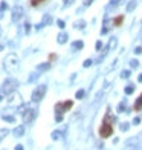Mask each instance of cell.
Wrapping results in <instances>:
<instances>
[{"label": "cell", "mask_w": 142, "mask_h": 150, "mask_svg": "<svg viewBox=\"0 0 142 150\" xmlns=\"http://www.w3.org/2000/svg\"><path fill=\"white\" fill-rule=\"evenodd\" d=\"M98 132H99L101 138L112 136V133H113V118H112L110 113H107V117L104 118V121H103V124H101V127H99Z\"/></svg>", "instance_id": "1"}, {"label": "cell", "mask_w": 142, "mask_h": 150, "mask_svg": "<svg viewBox=\"0 0 142 150\" xmlns=\"http://www.w3.org/2000/svg\"><path fill=\"white\" fill-rule=\"evenodd\" d=\"M17 67H19V57L15 54H9L6 58H5V69H6L8 72H15Z\"/></svg>", "instance_id": "2"}, {"label": "cell", "mask_w": 142, "mask_h": 150, "mask_svg": "<svg viewBox=\"0 0 142 150\" xmlns=\"http://www.w3.org/2000/svg\"><path fill=\"white\" fill-rule=\"evenodd\" d=\"M73 106V101L72 100H67V101H60V103H57L55 104V112L57 115H63L66 112H69L70 109Z\"/></svg>", "instance_id": "3"}, {"label": "cell", "mask_w": 142, "mask_h": 150, "mask_svg": "<svg viewBox=\"0 0 142 150\" xmlns=\"http://www.w3.org/2000/svg\"><path fill=\"white\" fill-rule=\"evenodd\" d=\"M17 87H19V81H17V80H14V78H8L6 81L3 83V86H2V89L6 92L8 95L12 94V92H15Z\"/></svg>", "instance_id": "4"}, {"label": "cell", "mask_w": 142, "mask_h": 150, "mask_svg": "<svg viewBox=\"0 0 142 150\" xmlns=\"http://www.w3.org/2000/svg\"><path fill=\"white\" fill-rule=\"evenodd\" d=\"M44 94H46V86H44V84L37 86L35 90L32 92V101H34V103L41 101V100H43V96H44Z\"/></svg>", "instance_id": "5"}, {"label": "cell", "mask_w": 142, "mask_h": 150, "mask_svg": "<svg viewBox=\"0 0 142 150\" xmlns=\"http://www.w3.org/2000/svg\"><path fill=\"white\" fill-rule=\"evenodd\" d=\"M8 104L12 107H20L23 106V101H21V96L17 94V92H12V94L8 95Z\"/></svg>", "instance_id": "6"}, {"label": "cell", "mask_w": 142, "mask_h": 150, "mask_svg": "<svg viewBox=\"0 0 142 150\" xmlns=\"http://www.w3.org/2000/svg\"><path fill=\"white\" fill-rule=\"evenodd\" d=\"M21 115H23V123L29 124V123L34 121V118H35V110H34V109H26Z\"/></svg>", "instance_id": "7"}, {"label": "cell", "mask_w": 142, "mask_h": 150, "mask_svg": "<svg viewBox=\"0 0 142 150\" xmlns=\"http://www.w3.org/2000/svg\"><path fill=\"white\" fill-rule=\"evenodd\" d=\"M21 15H23V8L20 6V5H17V6L12 8V20L14 21H19L21 19Z\"/></svg>", "instance_id": "8"}, {"label": "cell", "mask_w": 142, "mask_h": 150, "mask_svg": "<svg viewBox=\"0 0 142 150\" xmlns=\"http://www.w3.org/2000/svg\"><path fill=\"white\" fill-rule=\"evenodd\" d=\"M23 135H25V127H23V126H19V127L14 129V136L20 138V136H23Z\"/></svg>", "instance_id": "9"}, {"label": "cell", "mask_w": 142, "mask_h": 150, "mask_svg": "<svg viewBox=\"0 0 142 150\" xmlns=\"http://www.w3.org/2000/svg\"><path fill=\"white\" fill-rule=\"evenodd\" d=\"M133 109H134V110H142V94L138 96V100H136V103H134Z\"/></svg>", "instance_id": "10"}, {"label": "cell", "mask_w": 142, "mask_h": 150, "mask_svg": "<svg viewBox=\"0 0 142 150\" xmlns=\"http://www.w3.org/2000/svg\"><path fill=\"white\" fill-rule=\"evenodd\" d=\"M8 133H9V132H8V129H0V142H2V141L5 139V138L8 136Z\"/></svg>", "instance_id": "11"}, {"label": "cell", "mask_w": 142, "mask_h": 150, "mask_svg": "<svg viewBox=\"0 0 142 150\" xmlns=\"http://www.w3.org/2000/svg\"><path fill=\"white\" fill-rule=\"evenodd\" d=\"M122 21H124V17H122V15H119V17H116V19L113 20V25H115V26H121V25H122Z\"/></svg>", "instance_id": "12"}, {"label": "cell", "mask_w": 142, "mask_h": 150, "mask_svg": "<svg viewBox=\"0 0 142 150\" xmlns=\"http://www.w3.org/2000/svg\"><path fill=\"white\" fill-rule=\"evenodd\" d=\"M67 40V34H60L58 35V43H66Z\"/></svg>", "instance_id": "13"}, {"label": "cell", "mask_w": 142, "mask_h": 150, "mask_svg": "<svg viewBox=\"0 0 142 150\" xmlns=\"http://www.w3.org/2000/svg\"><path fill=\"white\" fill-rule=\"evenodd\" d=\"M134 92V84H128L125 87V94H133Z\"/></svg>", "instance_id": "14"}, {"label": "cell", "mask_w": 142, "mask_h": 150, "mask_svg": "<svg viewBox=\"0 0 142 150\" xmlns=\"http://www.w3.org/2000/svg\"><path fill=\"white\" fill-rule=\"evenodd\" d=\"M72 46H73V49H83V46H84V44H83V42H75Z\"/></svg>", "instance_id": "15"}, {"label": "cell", "mask_w": 142, "mask_h": 150, "mask_svg": "<svg viewBox=\"0 0 142 150\" xmlns=\"http://www.w3.org/2000/svg\"><path fill=\"white\" fill-rule=\"evenodd\" d=\"M41 2H47V0H31V5L32 6H38Z\"/></svg>", "instance_id": "16"}, {"label": "cell", "mask_w": 142, "mask_h": 150, "mask_svg": "<svg viewBox=\"0 0 142 150\" xmlns=\"http://www.w3.org/2000/svg\"><path fill=\"white\" fill-rule=\"evenodd\" d=\"M6 95H8V94H6V92H5L2 87H0V103H2V101L5 100V96H6Z\"/></svg>", "instance_id": "17"}, {"label": "cell", "mask_w": 142, "mask_h": 150, "mask_svg": "<svg viewBox=\"0 0 142 150\" xmlns=\"http://www.w3.org/2000/svg\"><path fill=\"white\" fill-rule=\"evenodd\" d=\"M134 8H136V2H132V3L127 5V11H133Z\"/></svg>", "instance_id": "18"}, {"label": "cell", "mask_w": 142, "mask_h": 150, "mask_svg": "<svg viewBox=\"0 0 142 150\" xmlns=\"http://www.w3.org/2000/svg\"><path fill=\"white\" fill-rule=\"evenodd\" d=\"M50 67V64H49V63H46V64H40L38 66V69H40V71H46V69H49Z\"/></svg>", "instance_id": "19"}, {"label": "cell", "mask_w": 142, "mask_h": 150, "mask_svg": "<svg viewBox=\"0 0 142 150\" xmlns=\"http://www.w3.org/2000/svg\"><path fill=\"white\" fill-rule=\"evenodd\" d=\"M83 96H84V90H78L76 92V98H78V100H81Z\"/></svg>", "instance_id": "20"}, {"label": "cell", "mask_w": 142, "mask_h": 150, "mask_svg": "<svg viewBox=\"0 0 142 150\" xmlns=\"http://www.w3.org/2000/svg\"><path fill=\"white\" fill-rule=\"evenodd\" d=\"M3 119L9 121V123H14V117H6V115H3Z\"/></svg>", "instance_id": "21"}, {"label": "cell", "mask_w": 142, "mask_h": 150, "mask_svg": "<svg viewBox=\"0 0 142 150\" xmlns=\"http://www.w3.org/2000/svg\"><path fill=\"white\" fill-rule=\"evenodd\" d=\"M60 132H54V133H52V139H58V138H60Z\"/></svg>", "instance_id": "22"}, {"label": "cell", "mask_w": 142, "mask_h": 150, "mask_svg": "<svg viewBox=\"0 0 142 150\" xmlns=\"http://www.w3.org/2000/svg\"><path fill=\"white\" fill-rule=\"evenodd\" d=\"M128 129V123H122L121 124V130H127Z\"/></svg>", "instance_id": "23"}, {"label": "cell", "mask_w": 142, "mask_h": 150, "mask_svg": "<svg viewBox=\"0 0 142 150\" xmlns=\"http://www.w3.org/2000/svg\"><path fill=\"white\" fill-rule=\"evenodd\" d=\"M90 64H92V60H86V61H84V67H89Z\"/></svg>", "instance_id": "24"}, {"label": "cell", "mask_w": 142, "mask_h": 150, "mask_svg": "<svg viewBox=\"0 0 142 150\" xmlns=\"http://www.w3.org/2000/svg\"><path fill=\"white\" fill-rule=\"evenodd\" d=\"M84 25H86V23L81 20V21H78V23H76V28H84Z\"/></svg>", "instance_id": "25"}, {"label": "cell", "mask_w": 142, "mask_h": 150, "mask_svg": "<svg viewBox=\"0 0 142 150\" xmlns=\"http://www.w3.org/2000/svg\"><path fill=\"white\" fill-rule=\"evenodd\" d=\"M132 67H138V60H132Z\"/></svg>", "instance_id": "26"}, {"label": "cell", "mask_w": 142, "mask_h": 150, "mask_svg": "<svg viewBox=\"0 0 142 150\" xmlns=\"http://www.w3.org/2000/svg\"><path fill=\"white\" fill-rule=\"evenodd\" d=\"M128 75H130V72H128V71H124V72H122V78H127Z\"/></svg>", "instance_id": "27"}, {"label": "cell", "mask_w": 142, "mask_h": 150, "mask_svg": "<svg viewBox=\"0 0 142 150\" xmlns=\"http://www.w3.org/2000/svg\"><path fill=\"white\" fill-rule=\"evenodd\" d=\"M15 150H25V149H23V146H21V144H19V146H15Z\"/></svg>", "instance_id": "28"}, {"label": "cell", "mask_w": 142, "mask_h": 150, "mask_svg": "<svg viewBox=\"0 0 142 150\" xmlns=\"http://www.w3.org/2000/svg\"><path fill=\"white\" fill-rule=\"evenodd\" d=\"M101 48H103V43L98 42V43H96V49H101Z\"/></svg>", "instance_id": "29"}, {"label": "cell", "mask_w": 142, "mask_h": 150, "mask_svg": "<svg viewBox=\"0 0 142 150\" xmlns=\"http://www.w3.org/2000/svg\"><path fill=\"white\" fill-rule=\"evenodd\" d=\"M141 123V118H134V121H133V124H139Z\"/></svg>", "instance_id": "30"}, {"label": "cell", "mask_w": 142, "mask_h": 150, "mask_svg": "<svg viewBox=\"0 0 142 150\" xmlns=\"http://www.w3.org/2000/svg\"><path fill=\"white\" fill-rule=\"evenodd\" d=\"M134 52H136V54H142V48H136Z\"/></svg>", "instance_id": "31"}, {"label": "cell", "mask_w": 142, "mask_h": 150, "mask_svg": "<svg viewBox=\"0 0 142 150\" xmlns=\"http://www.w3.org/2000/svg\"><path fill=\"white\" fill-rule=\"evenodd\" d=\"M58 26H60V28H64V23L61 21V20H58Z\"/></svg>", "instance_id": "32"}, {"label": "cell", "mask_w": 142, "mask_h": 150, "mask_svg": "<svg viewBox=\"0 0 142 150\" xmlns=\"http://www.w3.org/2000/svg\"><path fill=\"white\" fill-rule=\"evenodd\" d=\"M124 107H125V106H124V103H122V104L119 106V112H122V110H124Z\"/></svg>", "instance_id": "33"}, {"label": "cell", "mask_w": 142, "mask_h": 150, "mask_svg": "<svg viewBox=\"0 0 142 150\" xmlns=\"http://www.w3.org/2000/svg\"><path fill=\"white\" fill-rule=\"evenodd\" d=\"M138 80H139V81H141V83H142V74H141V75H139V78H138Z\"/></svg>", "instance_id": "34"}, {"label": "cell", "mask_w": 142, "mask_h": 150, "mask_svg": "<svg viewBox=\"0 0 142 150\" xmlns=\"http://www.w3.org/2000/svg\"><path fill=\"white\" fill-rule=\"evenodd\" d=\"M84 3H86V5H90V0H86V2H84Z\"/></svg>", "instance_id": "35"}, {"label": "cell", "mask_w": 142, "mask_h": 150, "mask_svg": "<svg viewBox=\"0 0 142 150\" xmlns=\"http://www.w3.org/2000/svg\"><path fill=\"white\" fill-rule=\"evenodd\" d=\"M141 136H142V135H141Z\"/></svg>", "instance_id": "36"}]
</instances>
